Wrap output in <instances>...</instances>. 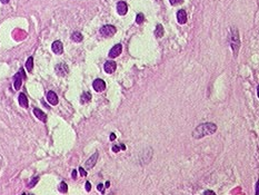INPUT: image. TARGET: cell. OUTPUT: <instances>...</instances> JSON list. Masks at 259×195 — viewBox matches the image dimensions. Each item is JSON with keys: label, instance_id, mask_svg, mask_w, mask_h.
<instances>
[{"label": "cell", "instance_id": "29", "mask_svg": "<svg viewBox=\"0 0 259 195\" xmlns=\"http://www.w3.org/2000/svg\"><path fill=\"white\" fill-rule=\"evenodd\" d=\"M115 139H116V135L115 134L110 135V141H115Z\"/></svg>", "mask_w": 259, "mask_h": 195}, {"label": "cell", "instance_id": "15", "mask_svg": "<svg viewBox=\"0 0 259 195\" xmlns=\"http://www.w3.org/2000/svg\"><path fill=\"white\" fill-rule=\"evenodd\" d=\"M18 102H19V105L21 106V107H24V108L28 107V98L24 93H21L19 95V97H18Z\"/></svg>", "mask_w": 259, "mask_h": 195}, {"label": "cell", "instance_id": "8", "mask_svg": "<svg viewBox=\"0 0 259 195\" xmlns=\"http://www.w3.org/2000/svg\"><path fill=\"white\" fill-rule=\"evenodd\" d=\"M68 71H69V68H68V66H67L66 64L61 63V64H59V65H57V66H56V73H57V75H59V76H66L67 74H68Z\"/></svg>", "mask_w": 259, "mask_h": 195}, {"label": "cell", "instance_id": "1", "mask_svg": "<svg viewBox=\"0 0 259 195\" xmlns=\"http://www.w3.org/2000/svg\"><path fill=\"white\" fill-rule=\"evenodd\" d=\"M216 131H217V126L214 123H205V124H201L196 127L195 131L193 132V138L197 139L203 138L204 136L214 134Z\"/></svg>", "mask_w": 259, "mask_h": 195}, {"label": "cell", "instance_id": "10", "mask_svg": "<svg viewBox=\"0 0 259 195\" xmlns=\"http://www.w3.org/2000/svg\"><path fill=\"white\" fill-rule=\"evenodd\" d=\"M117 12L120 16H125L128 12V6L125 1H119L117 3Z\"/></svg>", "mask_w": 259, "mask_h": 195}, {"label": "cell", "instance_id": "16", "mask_svg": "<svg viewBox=\"0 0 259 195\" xmlns=\"http://www.w3.org/2000/svg\"><path fill=\"white\" fill-rule=\"evenodd\" d=\"M164 34H165L164 27H162V26H161V25H160V24H159V25H157L156 30H155V35H156V37H157V38H161V37L164 36Z\"/></svg>", "mask_w": 259, "mask_h": 195}, {"label": "cell", "instance_id": "13", "mask_svg": "<svg viewBox=\"0 0 259 195\" xmlns=\"http://www.w3.org/2000/svg\"><path fill=\"white\" fill-rule=\"evenodd\" d=\"M177 20H178V22L180 25H183L187 22V14L185 10H179L178 12H177Z\"/></svg>", "mask_w": 259, "mask_h": 195}, {"label": "cell", "instance_id": "19", "mask_svg": "<svg viewBox=\"0 0 259 195\" xmlns=\"http://www.w3.org/2000/svg\"><path fill=\"white\" fill-rule=\"evenodd\" d=\"M26 68H27V70L30 71V73L32 71V69H34V58H32V57H29V58L27 59Z\"/></svg>", "mask_w": 259, "mask_h": 195}, {"label": "cell", "instance_id": "11", "mask_svg": "<svg viewBox=\"0 0 259 195\" xmlns=\"http://www.w3.org/2000/svg\"><path fill=\"white\" fill-rule=\"evenodd\" d=\"M98 156H99V154L96 152L95 154H93L91 157H89V159L87 162H86V168L87 170H89V168H91V167H93V166L96 165V163H97V159H98Z\"/></svg>", "mask_w": 259, "mask_h": 195}, {"label": "cell", "instance_id": "6", "mask_svg": "<svg viewBox=\"0 0 259 195\" xmlns=\"http://www.w3.org/2000/svg\"><path fill=\"white\" fill-rule=\"evenodd\" d=\"M121 51H122V45L117 44L110 49L109 54L108 55H109L110 58H116V57H118L120 54H121Z\"/></svg>", "mask_w": 259, "mask_h": 195}, {"label": "cell", "instance_id": "3", "mask_svg": "<svg viewBox=\"0 0 259 195\" xmlns=\"http://www.w3.org/2000/svg\"><path fill=\"white\" fill-rule=\"evenodd\" d=\"M231 32H232V34H231V47H232V50H234V53H237L238 48H239V45H240L239 36H238V32H237V29H236V28H232Z\"/></svg>", "mask_w": 259, "mask_h": 195}, {"label": "cell", "instance_id": "14", "mask_svg": "<svg viewBox=\"0 0 259 195\" xmlns=\"http://www.w3.org/2000/svg\"><path fill=\"white\" fill-rule=\"evenodd\" d=\"M34 116H36L38 120H41V122H44V123L47 122V115L45 114V113L42 112L41 109H39V108H34Z\"/></svg>", "mask_w": 259, "mask_h": 195}, {"label": "cell", "instance_id": "24", "mask_svg": "<svg viewBox=\"0 0 259 195\" xmlns=\"http://www.w3.org/2000/svg\"><path fill=\"white\" fill-rule=\"evenodd\" d=\"M170 1V3L172 6H177V5H180V3H183V0H169Z\"/></svg>", "mask_w": 259, "mask_h": 195}, {"label": "cell", "instance_id": "30", "mask_svg": "<svg viewBox=\"0 0 259 195\" xmlns=\"http://www.w3.org/2000/svg\"><path fill=\"white\" fill-rule=\"evenodd\" d=\"M204 194H215V193H214L213 191H206V192L204 193Z\"/></svg>", "mask_w": 259, "mask_h": 195}, {"label": "cell", "instance_id": "21", "mask_svg": "<svg viewBox=\"0 0 259 195\" xmlns=\"http://www.w3.org/2000/svg\"><path fill=\"white\" fill-rule=\"evenodd\" d=\"M144 21H145V16H144V14L140 12V14H138L137 15V17H136V22L140 25V24H142Z\"/></svg>", "mask_w": 259, "mask_h": 195}, {"label": "cell", "instance_id": "31", "mask_svg": "<svg viewBox=\"0 0 259 195\" xmlns=\"http://www.w3.org/2000/svg\"><path fill=\"white\" fill-rule=\"evenodd\" d=\"M0 1H1V3H3V5H6V3H9V0H0Z\"/></svg>", "mask_w": 259, "mask_h": 195}, {"label": "cell", "instance_id": "26", "mask_svg": "<svg viewBox=\"0 0 259 195\" xmlns=\"http://www.w3.org/2000/svg\"><path fill=\"white\" fill-rule=\"evenodd\" d=\"M79 172H80L81 176H87V172H86L82 167H79Z\"/></svg>", "mask_w": 259, "mask_h": 195}, {"label": "cell", "instance_id": "7", "mask_svg": "<svg viewBox=\"0 0 259 195\" xmlns=\"http://www.w3.org/2000/svg\"><path fill=\"white\" fill-rule=\"evenodd\" d=\"M117 68V64L114 60H108L105 63V66H103V69L107 74H113L114 71Z\"/></svg>", "mask_w": 259, "mask_h": 195}, {"label": "cell", "instance_id": "27", "mask_svg": "<svg viewBox=\"0 0 259 195\" xmlns=\"http://www.w3.org/2000/svg\"><path fill=\"white\" fill-rule=\"evenodd\" d=\"M91 190V185H90V183H89V182H87V183H86V191H87V192H89V191Z\"/></svg>", "mask_w": 259, "mask_h": 195}, {"label": "cell", "instance_id": "32", "mask_svg": "<svg viewBox=\"0 0 259 195\" xmlns=\"http://www.w3.org/2000/svg\"><path fill=\"white\" fill-rule=\"evenodd\" d=\"M109 185H110V182H107V183H106V186H107V187H108V186H109Z\"/></svg>", "mask_w": 259, "mask_h": 195}, {"label": "cell", "instance_id": "20", "mask_svg": "<svg viewBox=\"0 0 259 195\" xmlns=\"http://www.w3.org/2000/svg\"><path fill=\"white\" fill-rule=\"evenodd\" d=\"M67 191H68V186H67V184L65 183V182H61V183L59 184V192L67 193Z\"/></svg>", "mask_w": 259, "mask_h": 195}, {"label": "cell", "instance_id": "5", "mask_svg": "<svg viewBox=\"0 0 259 195\" xmlns=\"http://www.w3.org/2000/svg\"><path fill=\"white\" fill-rule=\"evenodd\" d=\"M92 87L97 93H101V92H103V90L106 89V83L103 79H100V78H97V79L93 81Z\"/></svg>", "mask_w": 259, "mask_h": 195}, {"label": "cell", "instance_id": "17", "mask_svg": "<svg viewBox=\"0 0 259 195\" xmlns=\"http://www.w3.org/2000/svg\"><path fill=\"white\" fill-rule=\"evenodd\" d=\"M71 39H72L75 42H80L81 40L83 39V37H82V35H81V32L75 31L72 35H71Z\"/></svg>", "mask_w": 259, "mask_h": 195}, {"label": "cell", "instance_id": "12", "mask_svg": "<svg viewBox=\"0 0 259 195\" xmlns=\"http://www.w3.org/2000/svg\"><path fill=\"white\" fill-rule=\"evenodd\" d=\"M47 100H48L49 103H50V104H51V105H57V104H58V96H57V94L55 93V92H51V90H50V92H48V94H47Z\"/></svg>", "mask_w": 259, "mask_h": 195}, {"label": "cell", "instance_id": "4", "mask_svg": "<svg viewBox=\"0 0 259 195\" xmlns=\"http://www.w3.org/2000/svg\"><path fill=\"white\" fill-rule=\"evenodd\" d=\"M116 31H117V29H116L114 26H111V25H105V26H103L100 29V34L105 37L114 36V35L116 34Z\"/></svg>", "mask_w": 259, "mask_h": 195}, {"label": "cell", "instance_id": "9", "mask_svg": "<svg viewBox=\"0 0 259 195\" xmlns=\"http://www.w3.org/2000/svg\"><path fill=\"white\" fill-rule=\"evenodd\" d=\"M51 49H52V51H54L55 54L61 55V54H62V51H64V45H62V42H61L57 40V42H52Z\"/></svg>", "mask_w": 259, "mask_h": 195}, {"label": "cell", "instance_id": "2", "mask_svg": "<svg viewBox=\"0 0 259 195\" xmlns=\"http://www.w3.org/2000/svg\"><path fill=\"white\" fill-rule=\"evenodd\" d=\"M22 79H26V74H24V69H20L15 76H13V86H15V89L18 90L20 89L22 84Z\"/></svg>", "mask_w": 259, "mask_h": 195}, {"label": "cell", "instance_id": "25", "mask_svg": "<svg viewBox=\"0 0 259 195\" xmlns=\"http://www.w3.org/2000/svg\"><path fill=\"white\" fill-rule=\"evenodd\" d=\"M97 188H98V191H99V192H101V193L105 192V186H103V184H98Z\"/></svg>", "mask_w": 259, "mask_h": 195}, {"label": "cell", "instance_id": "28", "mask_svg": "<svg viewBox=\"0 0 259 195\" xmlns=\"http://www.w3.org/2000/svg\"><path fill=\"white\" fill-rule=\"evenodd\" d=\"M71 175H72L73 178H76V177H77V171H76V170H73L72 173H71Z\"/></svg>", "mask_w": 259, "mask_h": 195}, {"label": "cell", "instance_id": "23", "mask_svg": "<svg viewBox=\"0 0 259 195\" xmlns=\"http://www.w3.org/2000/svg\"><path fill=\"white\" fill-rule=\"evenodd\" d=\"M125 148H126L125 145H120V146H117V145H115V146H113V151L116 152V153H117V152H119L120 149H125Z\"/></svg>", "mask_w": 259, "mask_h": 195}, {"label": "cell", "instance_id": "18", "mask_svg": "<svg viewBox=\"0 0 259 195\" xmlns=\"http://www.w3.org/2000/svg\"><path fill=\"white\" fill-rule=\"evenodd\" d=\"M90 100H91V95H90V93H88V92H86V93H83L82 95H81L80 102L82 103V104H85V103H89Z\"/></svg>", "mask_w": 259, "mask_h": 195}, {"label": "cell", "instance_id": "22", "mask_svg": "<svg viewBox=\"0 0 259 195\" xmlns=\"http://www.w3.org/2000/svg\"><path fill=\"white\" fill-rule=\"evenodd\" d=\"M38 181H39V176H34V177L31 180V182H30V183L28 184V186H29L30 188H32L34 185H36L37 183H38Z\"/></svg>", "mask_w": 259, "mask_h": 195}]
</instances>
